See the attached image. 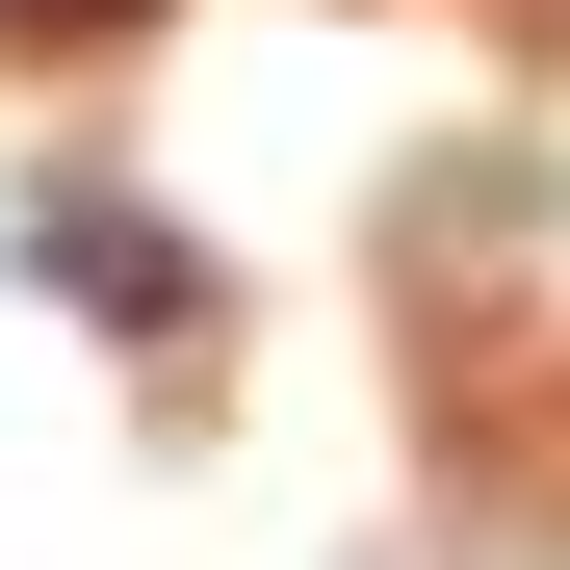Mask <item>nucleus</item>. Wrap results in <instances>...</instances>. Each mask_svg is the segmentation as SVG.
Returning a JSON list of instances; mask_svg holds the SVG:
<instances>
[{
	"mask_svg": "<svg viewBox=\"0 0 570 570\" xmlns=\"http://www.w3.org/2000/svg\"><path fill=\"white\" fill-rule=\"evenodd\" d=\"M27 259L78 285V312H130V337L181 312V259H156V208H27Z\"/></svg>",
	"mask_w": 570,
	"mask_h": 570,
	"instance_id": "obj_1",
	"label": "nucleus"
},
{
	"mask_svg": "<svg viewBox=\"0 0 570 570\" xmlns=\"http://www.w3.org/2000/svg\"><path fill=\"white\" fill-rule=\"evenodd\" d=\"M0 27H27V52H105V27H156V0H0Z\"/></svg>",
	"mask_w": 570,
	"mask_h": 570,
	"instance_id": "obj_2",
	"label": "nucleus"
}]
</instances>
